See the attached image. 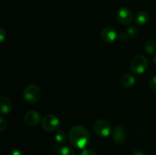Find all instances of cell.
<instances>
[{"mask_svg":"<svg viewBox=\"0 0 156 155\" xmlns=\"http://www.w3.org/2000/svg\"><path fill=\"white\" fill-rule=\"evenodd\" d=\"M149 87L153 91L156 92V76L152 78L149 82Z\"/></svg>","mask_w":156,"mask_h":155,"instance_id":"obj_19","label":"cell"},{"mask_svg":"<svg viewBox=\"0 0 156 155\" xmlns=\"http://www.w3.org/2000/svg\"><path fill=\"white\" fill-rule=\"evenodd\" d=\"M79 155H98L95 152L91 149H84Z\"/></svg>","mask_w":156,"mask_h":155,"instance_id":"obj_18","label":"cell"},{"mask_svg":"<svg viewBox=\"0 0 156 155\" xmlns=\"http://www.w3.org/2000/svg\"><path fill=\"white\" fill-rule=\"evenodd\" d=\"M70 143L78 149H85L90 142V133L83 126L77 125L70 129L69 132Z\"/></svg>","mask_w":156,"mask_h":155,"instance_id":"obj_1","label":"cell"},{"mask_svg":"<svg viewBox=\"0 0 156 155\" xmlns=\"http://www.w3.org/2000/svg\"><path fill=\"white\" fill-rule=\"evenodd\" d=\"M41 90L37 85L29 84L24 88L23 97L28 103H35L41 98Z\"/></svg>","mask_w":156,"mask_h":155,"instance_id":"obj_3","label":"cell"},{"mask_svg":"<svg viewBox=\"0 0 156 155\" xmlns=\"http://www.w3.org/2000/svg\"><path fill=\"white\" fill-rule=\"evenodd\" d=\"M54 138H55V140H56V141L58 143V144H62L66 142V141L67 135L64 131L60 130V131H58V132H56Z\"/></svg>","mask_w":156,"mask_h":155,"instance_id":"obj_14","label":"cell"},{"mask_svg":"<svg viewBox=\"0 0 156 155\" xmlns=\"http://www.w3.org/2000/svg\"><path fill=\"white\" fill-rule=\"evenodd\" d=\"M0 103H1V114L7 115L11 112L12 109V104L10 100L5 96L2 95L0 97Z\"/></svg>","mask_w":156,"mask_h":155,"instance_id":"obj_10","label":"cell"},{"mask_svg":"<svg viewBox=\"0 0 156 155\" xmlns=\"http://www.w3.org/2000/svg\"><path fill=\"white\" fill-rule=\"evenodd\" d=\"M6 127H7V122L5 120V119L2 116H1V118H0V131H1V132H4Z\"/></svg>","mask_w":156,"mask_h":155,"instance_id":"obj_17","label":"cell"},{"mask_svg":"<svg viewBox=\"0 0 156 155\" xmlns=\"http://www.w3.org/2000/svg\"><path fill=\"white\" fill-rule=\"evenodd\" d=\"M117 20L123 25H128L130 24L133 20V13L129 8L123 7L120 8L116 15Z\"/></svg>","mask_w":156,"mask_h":155,"instance_id":"obj_6","label":"cell"},{"mask_svg":"<svg viewBox=\"0 0 156 155\" xmlns=\"http://www.w3.org/2000/svg\"><path fill=\"white\" fill-rule=\"evenodd\" d=\"M126 139V135L124 128L120 125L116 126L114 128V132H113V140H114V142L120 145V144H124Z\"/></svg>","mask_w":156,"mask_h":155,"instance_id":"obj_8","label":"cell"},{"mask_svg":"<svg viewBox=\"0 0 156 155\" xmlns=\"http://www.w3.org/2000/svg\"><path fill=\"white\" fill-rule=\"evenodd\" d=\"M154 63L156 65V54H155V56H154Z\"/></svg>","mask_w":156,"mask_h":155,"instance_id":"obj_24","label":"cell"},{"mask_svg":"<svg viewBox=\"0 0 156 155\" xmlns=\"http://www.w3.org/2000/svg\"><path fill=\"white\" fill-rule=\"evenodd\" d=\"M9 155H24V153H23V152L21 151V150L15 149V150H12V151L9 153Z\"/></svg>","mask_w":156,"mask_h":155,"instance_id":"obj_23","label":"cell"},{"mask_svg":"<svg viewBox=\"0 0 156 155\" xmlns=\"http://www.w3.org/2000/svg\"><path fill=\"white\" fill-rule=\"evenodd\" d=\"M144 50L147 54L152 55L156 53V43L154 40H149L146 43Z\"/></svg>","mask_w":156,"mask_h":155,"instance_id":"obj_13","label":"cell"},{"mask_svg":"<svg viewBox=\"0 0 156 155\" xmlns=\"http://www.w3.org/2000/svg\"><path fill=\"white\" fill-rule=\"evenodd\" d=\"M6 37V32L5 31L4 29L1 28V32H0V38H1V43H3L5 40V38Z\"/></svg>","mask_w":156,"mask_h":155,"instance_id":"obj_21","label":"cell"},{"mask_svg":"<svg viewBox=\"0 0 156 155\" xmlns=\"http://www.w3.org/2000/svg\"><path fill=\"white\" fill-rule=\"evenodd\" d=\"M60 126V120L54 114H47L43 118L41 127L47 132H53L57 130Z\"/></svg>","mask_w":156,"mask_h":155,"instance_id":"obj_2","label":"cell"},{"mask_svg":"<svg viewBox=\"0 0 156 155\" xmlns=\"http://www.w3.org/2000/svg\"><path fill=\"white\" fill-rule=\"evenodd\" d=\"M118 39L122 42H126L128 39V35L125 33H121L118 35Z\"/></svg>","mask_w":156,"mask_h":155,"instance_id":"obj_20","label":"cell"},{"mask_svg":"<svg viewBox=\"0 0 156 155\" xmlns=\"http://www.w3.org/2000/svg\"><path fill=\"white\" fill-rule=\"evenodd\" d=\"M127 34L130 37H136L139 34V30L135 26H130L127 29Z\"/></svg>","mask_w":156,"mask_h":155,"instance_id":"obj_16","label":"cell"},{"mask_svg":"<svg viewBox=\"0 0 156 155\" xmlns=\"http://www.w3.org/2000/svg\"><path fill=\"white\" fill-rule=\"evenodd\" d=\"M94 130L101 138H107L111 133V124L105 119H98L94 122Z\"/></svg>","mask_w":156,"mask_h":155,"instance_id":"obj_5","label":"cell"},{"mask_svg":"<svg viewBox=\"0 0 156 155\" xmlns=\"http://www.w3.org/2000/svg\"><path fill=\"white\" fill-rule=\"evenodd\" d=\"M136 79L133 74L126 73L121 78V84L125 88H131L135 84Z\"/></svg>","mask_w":156,"mask_h":155,"instance_id":"obj_12","label":"cell"},{"mask_svg":"<svg viewBox=\"0 0 156 155\" xmlns=\"http://www.w3.org/2000/svg\"><path fill=\"white\" fill-rule=\"evenodd\" d=\"M148 68V60L145 56L138 55L132 59L130 62V68L133 72L141 74L146 71Z\"/></svg>","mask_w":156,"mask_h":155,"instance_id":"obj_4","label":"cell"},{"mask_svg":"<svg viewBox=\"0 0 156 155\" xmlns=\"http://www.w3.org/2000/svg\"><path fill=\"white\" fill-rule=\"evenodd\" d=\"M59 155H75V152L73 149L69 146H62L59 149Z\"/></svg>","mask_w":156,"mask_h":155,"instance_id":"obj_15","label":"cell"},{"mask_svg":"<svg viewBox=\"0 0 156 155\" xmlns=\"http://www.w3.org/2000/svg\"><path fill=\"white\" fill-rule=\"evenodd\" d=\"M133 155H146L143 150H140V149H136L133 152Z\"/></svg>","mask_w":156,"mask_h":155,"instance_id":"obj_22","label":"cell"},{"mask_svg":"<svg viewBox=\"0 0 156 155\" xmlns=\"http://www.w3.org/2000/svg\"><path fill=\"white\" fill-rule=\"evenodd\" d=\"M41 121V115L37 111L30 110L24 115V122L30 126H35Z\"/></svg>","mask_w":156,"mask_h":155,"instance_id":"obj_9","label":"cell"},{"mask_svg":"<svg viewBox=\"0 0 156 155\" xmlns=\"http://www.w3.org/2000/svg\"><path fill=\"white\" fill-rule=\"evenodd\" d=\"M101 38L106 43H112L118 38L117 31L112 27H106L101 33Z\"/></svg>","mask_w":156,"mask_h":155,"instance_id":"obj_7","label":"cell"},{"mask_svg":"<svg viewBox=\"0 0 156 155\" xmlns=\"http://www.w3.org/2000/svg\"><path fill=\"white\" fill-rule=\"evenodd\" d=\"M134 19H135V22L137 24H139V25H144V24H147L149 22V15L147 12L141 11V12H139L136 15Z\"/></svg>","mask_w":156,"mask_h":155,"instance_id":"obj_11","label":"cell"}]
</instances>
